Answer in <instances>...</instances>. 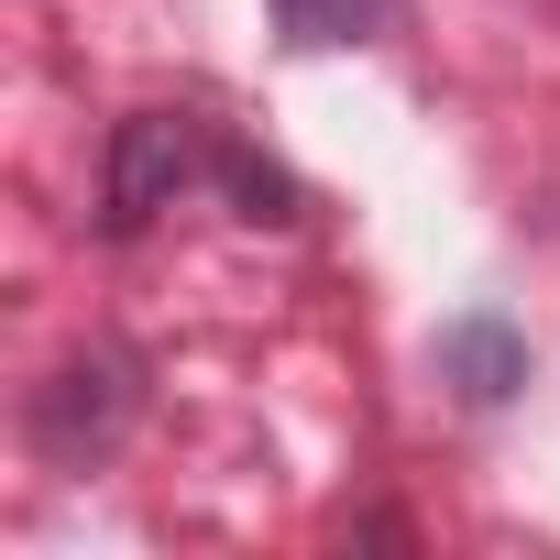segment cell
<instances>
[{"label": "cell", "instance_id": "6da1fadb", "mask_svg": "<svg viewBox=\"0 0 560 560\" xmlns=\"http://www.w3.org/2000/svg\"><path fill=\"white\" fill-rule=\"evenodd\" d=\"M176 187H187V132L165 110L121 121V143H110V231H143L154 209H176Z\"/></svg>", "mask_w": 560, "mask_h": 560}, {"label": "cell", "instance_id": "3957f363", "mask_svg": "<svg viewBox=\"0 0 560 560\" xmlns=\"http://www.w3.org/2000/svg\"><path fill=\"white\" fill-rule=\"evenodd\" d=\"M451 363L472 374V396H505L516 385V341L505 330H451Z\"/></svg>", "mask_w": 560, "mask_h": 560}, {"label": "cell", "instance_id": "7a4b0ae2", "mask_svg": "<svg viewBox=\"0 0 560 560\" xmlns=\"http://www.w3.org/2000/svg\"><path fill=\"white\" fill-rule=\"evenodd\" d=\"M287 45H374L396 34V0H275Z\"/></svg>", "mask_w": 560, "mask_h": 560}]
</instances>
